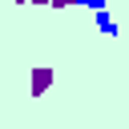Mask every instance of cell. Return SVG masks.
I'll list each match as a JSON object with an SVG mask.
<instances>
[{"label":"cell","mask_w":129,"mask_h":129,"mask_svg":"<svg viewBox=\"0 0 129 129\" xmlns=\"http://www.w3.org/2000/svg\"><path fill=\"white\" fill-rule=\"evenodd\" d=\"M97 28H101V32H105V36H117V20H113V16H109V12H105V8H101V12H97Z\"/></svg>","instance_id":"obj_1"},{"label":"cell","mask_w":129,"mask_h":129,"mask_svg":"<svg viewBox=\"0 0 129 129\" xmlns=\"http://www.w3.org/2000/svg\"><path fill=\"white\" fill-rule=\"evenodd\" d=\"M69 4H85V8H93V12H101V8H105V0H69Z\"/></svg>","instance_id":"obj_2"}]
</instances>
